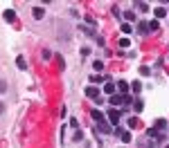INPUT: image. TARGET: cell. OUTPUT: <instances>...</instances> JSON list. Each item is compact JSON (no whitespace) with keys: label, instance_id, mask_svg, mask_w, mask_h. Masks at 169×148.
<instances>
[{"label":"cell","instance_id":"cell-1","mask_svg":"<svg viewBox=\"0 0 169 148\" xmlns=\"http://www.w3.org/2000/svg\"><path fill=\"white\" fill-rule=\"evenodd\" d=\"M124 103H131V96L129 94H113L110 96V106H124Z\"/></svg>","mask_w":169,"mask_h":148},{"label":"cell","instance_id":"cell-2","mask_svg":"<svg viewBox=\"0 0 169 148\" xmlns=\"http://www.w3.org/2000/svg\"><path fill=\"white\" fill-rule=\"evenodd\" d=\"M106 119H108L110 123H113V126H117V123H120V119H122V112H120V110H115V108H110V110H108V115H106Z\"/></svg>","mask_w":169,"mask_h":148},{"label":"cell","instance_id":"cell-3","mask_svg":"<svg viewBox=\"0 0 169 148\" xmlns=\"http://www.w3.org/2000/svg\"><path fill=\"white\" fill-rule=\"evenodd\" d=\"M115 92H120V94L126 96V92H129V83H126V81H120L117 85H115Z\"/></svg>","mask_w":169,"mask_h":148},{"label":"cell","instance_id":"cell-4","mask_svg":"<svg viewBox=\"0 0 169 148\" xmlns=\"http://www.w3.org/2000/svg\"><path fill=\"white\" fill-rule=\"evenodd\" d=\"M86 96H88V99H95V101H97V96H99V90H97V88H92V85H88V88H86Z\"/></svg>","mask_w":169,"mask_h":148},{"label":"cell","instance_id":"cell-5","mask_svg":"<svg viewBox=\"0 0 169 148\" xmlns=\"http://www.w3.org/2000/svg\"><path fill=\"white\" fill-rule=\"evenodd\" d=\"M97 130H99V133H113V126L106 123V121H102V123H97Z\"/></svg>","mask_w":169,"mask_h":148},{"label":"cell","instance_id":"cell-6","mask_svg":"<svg viewBox=\"0 0 169 148\" xmlns=\"http://www.w3.org/2000/svg\"><path fill=\"white\" fill-rule=\"evenodd\" d=\"M5 20H7V22H14V20H16V11H14V9H7V11H5Z\"/></svg>","mask_w":169,"mask_h":148},{"label":"cell","instance_id":"cell-7","mask_svg":"<svg viewBox=\"0 0 169 148\" xmlns=\"http://www.w3.org/2000/svg\"><path fill=\"white\" fill-rule=\"evenodd\" d=\"M16 65H18V70H27V61L23 56H16Z\"/></svg>","mask_w":169,"mask_h":148},{"label":"cell","instance_id":"cell-8","mask_svg":"<svg viewBox=\"0 0 169 148\" xmlns=\"http://www.w3.org/2000/svg\"><path fill=\"white\" fill-rule=\"evenodd\" d=\"M92 119H95V121H97V123H102V121H106V117H104V115H102V112H99V110H92Z\"/></svg>","mask_w":169,"mask_h":148},{"label":"cell","instance_id":"cell-9","mask_svg":"<svg viewBox=\"0 0 169 148\" xmlns=\"http://www.w3.org/2000/svg\"><path fill=\"white\" fill-rule=\"evenodd\" d=\"M165 128H167V121H165V119H156V130H158V133H162Z\"/></svg>","mask_w":169,"mask_h":148},{"label":"cell","instance_id":"cell-10","mask_svg":"<svg viewBox=\"0 0 169 148\" xmlns=\"http://www.w3.org/2000/svg\"><path fill=\"white\" fill-rule=\"evenodd\" d=\"M153 16H156V18H167V9L165 7H158L153 11Z\"/></svg>","mask_w":169,"mask_h":148},{"label":"cell","instance_id":"cell-11","mask_svg":"<svg viewBox=\"0 0 169 148\" xmlns=\"http://www.w3.org/2000/svg\"><path fill=\"white\" fill-rule=\"evenodd\" d=\"M147 137H158V139H162V133H158L156 128H147Z\"/></svg>","mask_w":169,"mask_h":148},{"label":"cell","instance_id":"cell-12","mask_svg":"<svg viewBox=\"0 0 169 148\" xmlns=\"http://www.w3.org/2000/svg\"><path fill=\"white\" fill-rule=\"evenodd\" d=\"M147 29H149L147 20H140V22H138V32H140V34H147Z\"/></svg>","mask_w":169,"mask_h":148},{"label":"cell","instance_id":"cell-13","mask_svg":"<svg viewBox=\"0 0 169 148\" xmlns=\"http://www.w3.org/2000/svg\"><path fill=\"white\" fill-rule=\"evenodd\" d=\"M32 14H34V18H36V20H41V18L45 16V11L41 9V7H34V11H32Z\"/></svg>","mask_w":169,"mask_h":148},{"label":"cell","instance_id":"cell-14","mask_svg":"<svg viewBox=\"0 0 169 148\" xmlns=\"http://www.w3.org/2000/svg\"><path fill=\"white\" fill-rule=\"evenodd\" d=\"M104 92H106L108 96H113L115 94V85L113 83H106V85H104Z\"/></svg>","mask_w":169,"mask_h":148},{"label":"cell","instance_id":"cell-15","mask_svg":"<svg viewBox=\"0 0 169 148\" xmlns=\"http://www.w3.org/2000/svg\"><path fill=\"white\" fill-rule=\"evenodd\" d=\"M131 90H133L135 94H140V92H142V83H140V81H133V83H131Z\"/></svg>","mask_w":169,"mask_h":148},{"label":"cell","instance_id":"cell-16","mask_svg":"<svg viewBox=\"0 0 169 148\" xmlns=\"http://www.w3.org/2000/svg\"><path fill=\"white\" fill-rule=\"evenodd\" d=\"M138 121H140L138 117H129V121H126V126H129V128H138Z\"/></svg>","mask_w":169,"mask_h":148},{"label":"cell","instance_id":"cell-17","mask_svg":"<svg viewBox=\"0 0 169 148\" xmlns=\"http://www.w3.org/2000/svg\"><path fill=\"white\" fill-rule=\"evenodd\" d=\"M131 103H133V108H135V112H142V108H144V103H142V101H140V99H135V101H131Z\"/></svg>","mask_w":169,"mask_h":148},{"label":"cell","instance_id":"cell-18","mask_svg":"<svg viewBox=\"0 0 169 148\" xmlns=\"http://www.w3.org/2000/svg\"><path fill=\"white\" fill-rule=\"evenodd\" d=\"M147 25H149V29H153V32H158V29H160V22H158V20H149Z\"/></svg>","mask_w":169,"mask_h":148},{"label":"cell","instance_id":"cell-19","mask_svg":"<svg viewBox=\"0 0 169 148\" xmlns=\"http://www.w3.org/2000/svg\"><path fill=\"white\" fill-rule=\"evenodd\" d=\"M122 32H124V34H131V32H133V25H129V22H122Z\"/></svg>","mask_w":169,"mask_h":148},{"label":"cell","instance_id":"cell-20","mask_svg":"<svg viewBox=\"0 0 169 148\" xmlns=\"http://www.w3.org/2000/svg\"><path fill=\"white\" fill-rule=\"evenodd\" d=\"M124 18L129 22H135V14H133V11H124Z\"/></svg>","mask_w":169,"mask_h":148},{"label":"cell","instance_id":"cell-21","mask_svg":"<svg viewBox=\"0 0 169 148\" xmlns=\"http://www.w3.org/2000/svg\"><path fill=\"white\" fill-rule=\"evenodd\" d=\"M120 137H122V141H124V144H129V141L133 139V137H131V133H122Z\"/></svg>","mask_w":169,"mask_h":148},{"label":"cell","instance_id":"cell-22","mask_svg":"<svg viewBox=\"0 0 169 148\" xmlns=\"http://www.w3.org/2000/svg\"><path fill=\"white\" fill-rule=\"evenodd\" d=\"M90 81H92V83H102V81H104V76H99V74H92Z\"/></svg>","mask_w":169,"mask_h":148},{"label":"cell","instance_id":"cell-23","mask_svg":"<svg viewBox=\"0 0 169 148\" xmlns=\"http://www.w3.org/2000/svg\"><path fill=\"white\" fill-rule=\"evenodd\" d=\"M92 67H95V72H102L104 70V63H102V61H95V65H92Z\"/></svg>","mask_w":169,"mask_h":148},{"label":"cell","instance_id":"cell-24","mask_svg":"<svg viewBox=\"0 0 169 148\" xmlns=\"http://www.w3.org/2000/svg\"><path fill=\"white\" fill-rule=\"evenodd\" d=\"M129 45H131L129 38H122V41H120V47H129Z\"/></svg>","mask_w":169,"mask_h":148},{"label":"cell","instance_id":"cell-25","mask_svg":"<svg viewBox=\"0 0 169 148\" xmlns=\"http://www.w3.org/2000/svg\"><path fill=\"white\" fill-rule=\"evenodd\" d=\"M138 9H140V11H147L149 5H147V2H138Z\"/></svg>","mask_w":169,"mask_h":148},{"label":"cell","instance_id":"cell-26","mask_svg":"<svg viewBox=\"0 0 169 148\" xmlns=\"http://www.w3.org/2000/svg\"><path fill=\"white\" fill-rule=\"evenodd\" d=\"M122 133H124V130H122L120 126H117V128H113V135H115V137H120V135H122Z\"/></svg>","mask_w":169,"mask_h":148},{"label":"cell","instance_id":"cell-27","mask_svg":"<svg viewBox=\"0 0 169 148\" xmlns=\"http://www.w3.org/2000/svg\"><path fill=\"white\" fill-rule=\"evenodd\" d=\"M140 74H142V76H149L151 70H149V67H142V70H140Z\"/></svg>","mask_w":169,"mask_h":148},{"label":"cell","instance_id":"cell-28","mask_svg":"<svg viewBox=\"0 0 169 148\" xmlns=\"http://www.w3.org/2000/svg\"><path fill=\"white\" fill-rule=\"evenodd\" d=\"M5 88H7V85H5L2 81H0V92H5Z\"/></svg>","mask_w":169,"mask_h":148},{"label":"cell","instance_id":"cell-29","mask_svg":"<svg viewBox=\"0 0 169 148\" xmlns=\"http://www.w3.org/2000/svg\"><path fill=\"white\" fill-rule=\"evenodd\" d=\"M2 112H5V106H2V101H0V115H2Z\"/></svg>","mask_w":169,"mask_h":148},{"label":"cell","instance_id":"cell-30","mask_svg":"<svg viewBox=\"0 0 169 148\" xmlns=\"http://www.w3.org/2000/svg\"><path fill=\"white\" fill-rule=\"evenodd\" d=\"M165 148H169V146H165Z\"/></svg>","mask_w":169,"mask_h":148}]
</instances>
